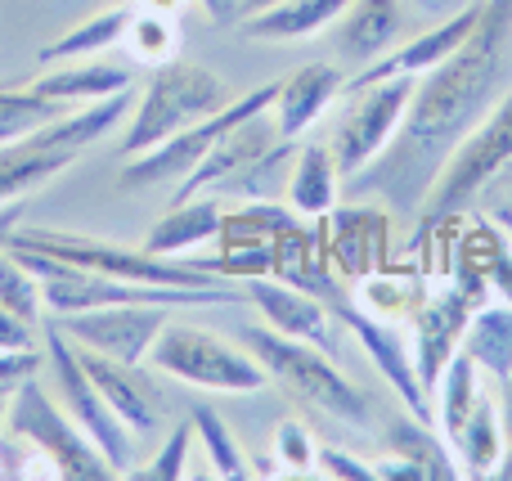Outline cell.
<instances>
[{
	"instance_id": "cell-1",
	"label": "cell",
	"mask_w": 512,
	"mask_h": 481,
	"mask_svg": "<svg viewBox=\"0 0 512 481\" xmlns=\"http://www.w3.org/2000/svg\"><path fill=\"white\" fill-rule=\"evenodd\" d=\"M512 77V0H481L472 36L441 63L414 81L405 122L391 144L360 171L355 189L382 198L400 216L423 212L441 167L463 144V135L499 104Z\"/></svg>"
},
{
	"instance_id": "cell-2",
	"label": "cell",
	"mask_w": 512,
	"mask_h": 481,
	"mask_svg": "<svg viewBox=\"0 0 512 481\" xmlns=\"http://www.w3.org/2000/svg\"><path fill=\"white\" fill-rule=\"evenodd\" d=\"M243 347L261 360V369L283 392L306 401L310 410L328 414V419L355 423V428H364V423L373 419L369 396L333 365V351L315 347V342L288 338V333H274L270 324H265V329H243Z\"/></svg>"
},
{
	"instance_id": "cell-3",
	"label": "cell",
	"mask_w": 512,
	"mask_h": 481,
	"mask_svg": "<svg viewBox=\"0 0 512 481\" xmlns=\"http://www.w3.org/2000/svg\"><path fill=\"white\" fill-rule=\"evenodd\" d=\"M5 248H32L45 257L72 261L81 270H95L108 279H126V284H167V288H216L225 284L221 275L203 270L194 257H158L140 243V248H122V243H104V239H86V234H68V230H23L18 225L9 234Z\"/></svg>"
},
{
	"instance_id": "cell-4",
	"label": "cell",
	"mask_w": 512,
	"mask_h": 481,
	"mask_svg": "<svg viewBox=\"0 0 512 481\" xmlns=\"http://www.w3.org/2000/svg\"><path fill=\"white\" fill-rule=\"evenodd\" d=\"M230 104V90L203 63H162L153 68L149 86H144L140 104L131 113V131L122 135V158H135V153L158 149L162 140L180 135L185 126L212 117L216 108Z\"/></svg>"
},
{
	"instance_id": "cell-5",
	"label": "cell",
	"mask_w": 512,
	"mask_h": 481,
	"mask_svg": "<svg viewBox=\"0 0 512 481\" xmlns=\"http://www.w3.org/2000/svg\"><path fill=\"white\" fill-rule=\"evenodd\" d=\"M512 167V90L499 95V104L463 135V144L450 153V162L441 167L432 194L423 203V221H445L459 216L463 207H472L486 185H495L499 176Z\"/></svg>"
},
{
	"instance_id": "cell-6",
	"label": "cell",
	"mask_w": 512,
	"mask_h": 481,
	"mask_svg": "<svg viewBox=\"0 0 512 481\" xmlns=\"http://www.w3.org/2000/svg\"><path fill=\"white\" fill-rule=\"evenodd\" d=\"M149 365L167 378H180L203 392H225V396H248L270 383L261 360L243 347H230L225 338L198 329V324H171L158 333L149 351Z\"/></svg>"
},
{
	"instance_id": "cell-7",
	"label": "cell",
	"mask_w": 512,
	"mask_h": 481,
	"mask_svg": "<svg viewBox=\"0 0 512 481\" xmlns=\"http://www.w3.org/2000/svg\"><path fill=\"white\" fill-rule=\"evenodd\" d=\"M5 437L27 441V446L45 450L54 459L63 481H108L117 477V468L99 455V446L72 423V414L59 401H50V392L41 387V378H23L14 387V401L5 414Z\"/></svg>"
},
{
	"instance_id": "cell-8",
	"label": "cell",
	"mask_w": 512,
	"mask_h": 481,
	"mask_svg": "<svg viewBox=\"0 0 512 481\" xmlns=\"http://www.w3.org/2000/svg\"><path fill=\"white\" fill-rule=\"evenodd\" d=\"M41 329H45V365H50V374H54V396H59V405L72 414V423L95 441L99 455L117 468V477H126L131 473V459H135V446H131L135 432L113 414V405L104 401V392H99L95 378L81 365L77 342L54 324V315L41 320Z\"/></svg>"
},
{
	"instance_id": "cell-9",
	"label": "cell",
	"mask_w": 512,
	"mask_h": 481,
	"mask_svg": "<svg viewBox=\"0 0 512 481\" xmlns=\"http://www.w3.org/2000/svg\"><path fill=\"white\" fill-rule=\"evenodd\" d=\"M274 90H279V81L256 86V90H248V95L230 99L225 108H216L212 117L185 126V131L171 135V140H162L158 149L126 158L122 162V185L126 189H149V185H171V180H185L189 171H194L198 162L216 149V140H221L225 131H234V126L248 122L252 113H265V108L274 104Z\"/></svg>"
},
{
	"instance_id": "cell-10",
	"label": "cell",
	"mask_w": 512,
	"mask_h": 481,
	"mask_svg": "<svg viewBox=\"0 0 512 481\" xmlns=\"http://www.w3.org/2000/svg\"><path fill=\"white\" fill-rule=\"evenodd\" d=\"M414 81L418 77H387V81H373V86L346 90L351 99H346V113L333 131V158L346 180L360 176L391 144V135L400 131L409 95H414Z\"/></svg>"
},
{
	"instance_id": "cell-11",
	"label": "cell",
	"mask_w": 512,
	"mask_h": 481,
	"mask_svg": "<svg viewBox=\"0 0 512 481\" xmlns=\"http://www.w3.org/2000/svg\"><path fill=\"white\" fill-rule=\"evenodd\" d=\"M481 293H486V284L472 270H459V279L450 288H441L436 297H423V306L409 315V324H414V365L427 396L436 392L445 365L463 347V329H468L472 311L481 306Z\"/></svg>"
},
{
	"instance_id": "cell-12",
	"label": "cell",
	"mask_w": 512,
	"mask_h": 481,
	"mask_svg": "<svg viewBox=\"0 0 512 481\" xmlns=\"http://www.w3.org/2000/svg\"><path fill=\"white\" fill-rule=\"evenodd\" d=\"M167 320H171V306H158V302H113V306H95V311L54 315V324L77 347L113 356V360H131V365L149 360Z\"/></svg>"
},
{
	"instance_id": "cell-13",
	"label": "cell",
	"mask_w": 512,
	"mask_h": 481,
	"mask_svg": "<svg viewBox=\"0 0 512 481\" xmlns=\"http://www.w3.org/2000/svg\"><path fill=\"white\" fill-rule=\"evenodd\" d=\"M77 351H81L86 374L95 378V387L104 392V401L113 405V414L135 437H149V432H158L162 423H167V392H162L158 378L144 369V360L131 365V360L99 356V351H86V347H77Z\"/></svg>"
},
{
	"instance_id": "cell-14",
	"label": "cell",
	"mask_w": 512,
	"mask_h": 481,
	"mask_svg": "<svg viewBox=\"0 0 512 481\" xmlns=\"http://www.w3.org/2000/svg\"><path fill=\"white\" fill-rule=\"evenodd\" d=\"M337 315H342V324L360 338V347L369 351V360L378 365V374L396 387V396L405 401V410L414 414V419L432 423V396H427L423 378H418V365H414V351L405 347V338L396 333V324L378 320V315L364 311V306H346V302H337Z\"/></svg>"
},
{
	"instance_id": "cell-15",
	"label": "cell",
	"mask_w": 512,
	"mask_h": 481,
	"mask_svg": "<svg viewBox=\"0 0 512 481\" xmlns=\"http://www.w3.org/2000/svg\"><path fill=\"white\" fill-rule=\"evenodd\" d=\"M477 18H481V0H472V5H468V9H459L454 18H445V23L427 27L423 36H414V41H405V45H391V50L382 54L378 63L360 68V77L346 81V90H355V86H373V81H387V77H423V72L441 68V63L450 59V54L472 36Z\"/></svg>"
},
{
	"instance_id": "cell-16",
	"label": "cell",
	"mask_w": 512,
	"mask_h": 481,
	"mask_svg": "<svg viewBox=\"0 0 512 481\" xmlns=\"http://www.w3.org/2000/svg\"><path fill=\"white\" fill-rule=\"evenodd\" d=\"M243 293H248V302L261 311V320L270 324L274 333H288V338L315 342V347L333 351V311L324 306V297L301 293V288L283 284V279H274V275L248 279Z\"/></svg>"
},
{
	"instance_id": "cell-17",
	"label": "cell",
	"mask_w": 512,
	"mask_h": 481,
	"mask_svg": "<svg viewBox=\"0 0 512 481\" xmlns=\"http://www.w3.org/2000/svg\"><path fill=\"white\" fill-rule=\"evenodd\" d=\"M342 95H346V77L337 63H301L297 72H288L279 81L270 117L283 140H301Z\"/></svg>"
},
{
	"instance_id": "cell-18",
	"label": "cell",
	"mask_w": 512,
	"mask_h": 481,
	"mask_svg": "<svg viewBox=\"0 0 512 481\" xmlns=\"http://www.w3.org/2000/svg\"><path fill=\"white\" fill-rule=\"evenodd\" d=\"M279 140L283 135H279V126H274L270 108H265V113H252L248 122H239L234 131H225L221 140H216V149L207 153L185 180H180L176 198H194L212 185H230V180H239L243 171H248L261 153H270Z\"/></svg>"
},
{
	"instance_id": "cell-19",
	"label": "cell",
	"mask_w": 512,
	"mask_h": 481,
	"mask_svg": "<svg viewBox=\"0 0 512 481\" xmlns=\"http://www.w3.org/2000/svg\"><path fill=\"white\" fill-rule=\"evenodd\" d=\"M337 54L355 68L378 63L405 32V5L400 0H351L337 18Z\"/></svg>"
},
{
	"instance_id": "cell-20",
	"label": "cell",
	"mask_w": 512,
	"mask_h": 481,
	"mask_svg": "<svg viewBox=\"0 0 512 481\" xmlns=\"http://www.w3.org/2000/svg\"><path fill=\"white\" fill-rule=\"evenodd\" d=\"M225 207L216 198H171V207L158 216L149 234H144V248L158 252V257H180V252H194L203 243H212L221 234Z\"/></svg>"
},
{
	"instance_id": "cell-21",
	"label": "cell",
	"mask_w": 512,
	"mask_h": 481,
	"mask_svg": "<svg viewBox=\"0 0 512 481\" xmlns=\"http://www.w3.org/2000/svg\"><path fill=\"white\" fill-rule=\"evenodd\" d=\"M333 216V212H328ZM382 243H387V207H351L333 216V239H328V261L346 275L364 279L378 270Z\"/></svg>"
},
{
	"instance_id": "cell-22",
	"label": "cell",
	"mask_w": 512,
	"mask_h": 481,
	"mask_svg": "<svg viewBox=\"0 0 512 481\" xmlns=\"http://www.w3.org/2000/svg\"><path fill=\"white\" fill-rule=\"evenodd\" d=\"M274 279L301 288V293H315L337 302V279H333V261H328V248H319L315 234L306 230L301 221H292L288 230L274 234Z\"/></svg>"
},
{
	"instance_id": "cell-23",
	"label": "cell",
	"mask_w": 512,
	"mask_h": 481,
	"mask_svg": "<svg viewBox=\"0 0 512 481\" xmlns=\"http://www.w3.org/2000/svg\"><path fill=\"white\" fill-rule=\"evenodd\" d=\"M337 185H342V171H337L333 144H301V149L292 153L288 203L297 216L324 221V216L337 207Z\"/></svg>"
},
{
	"instance_id": "cell-24",
	"label": "cell",
	"mask_w": 512,
	"mask_h": 481,
	"mask_svg": "<svg viewBox=\"0 0 512 481\" xmlns=\"http://www.w3.org/2000/svg\"><path fill=\"white\" fill-rule=\"evenodd\" d=\"M36 95L59 99V104H90V99H108L131 90V68L122 63H99V59H77V63H54L45 77L32 81Z\"/></svg>"
},
{
	"instance_id": "cell-25",
	"label": "cell",
	"mask_w": 512,
	"mask_h": 481,
	"mask_svg": "<svg viewBox=\"0 0 512 481\" xmlns=\"http://www.w3.org/2000/svg\"><path fill=\"white\" fill-rule=\"evenodd\" d=\"M346 5L351 0H283V5L243 18L239 27L248 41H306V36L333 27L346 14Z\"/></svg>"
},
{
	"instance_id": "cell-26",
	"label": "cell",
	"mask_w": 512,
	"mask_h": 481,
	"mask_svg": "<svg viewBox=\"0 0 512 481\" xmlns=\"http://www.w3.org/2000/svg\"><path fill=\"white\" fill-rule=\"evenodd\" d=\"M72 162H77V158L45 149V144H36L32 135L0 144V207H5V203H23L27 194H36V189L50 185L54 176H63Z\"/></svg>"
},
{
	"instance_id": "cell-27",
	"label": "cell",
	"mask_w": 512,
	"mask_h": 481,
	"mask_svg": "<svg viewBox=\"0 0 512 481\" xmlns=\"http://www.w3.org/2000/svg\"><path fill=\"white\" fill-rule=\"evenodd\" d=\"M508 446V428H504V414H499L495 392H481V401L472 405V414L463 419L459 437L450 441V450L459 455L463 477H490Z\"/></svg>"
},
{
	"instance_id": "cell-28",
	"label": "cell",
	"mask_w": 512,
	"mask_h": 481,
	"mask_svg": "<svg viewBox=\"0 0 512 481\" xmlns=\"http://www.w3.org/2000/svg\"><path fill=\"white\" fill-rule=\"evenodd\" d=\"M463 351L477 360L486 378H504L512 369V302H481L463 329Z\"/></svg>"
},
{
	"instance_id": "cell-29",
	"label": "cell",
	"mask_w": 512,
	"mask_h": 481,
	"mask_svg": "<svg viewBox=\"0 0 512 481\" xmlns=\"http://www.w3.org/2000/svg\"><path fill=\"white\" fill-rule=\"evenodd\" d=\"M131 14H135V5H113V9H104V14L86 18V23H77L72 32H63L59 41L45 45V50L36 54V63L54 68V63H77V59H95V54L113 50V45H122Z\"/></svg>"
},
{
	"instance_id": "cell-30",
	"label": "cell",
	"mask_w": 512,
	"mask_h": 481,
	"mask_svg": "<svg viewBox=\"0 0 512 481\" xmlns=\"http://www.w3.org/2000/svg\"><path fill=\"white\" fill-rule=\"evenodd\" d=\"M387 446H391V455H400V459H409V464L423 468L427 481H454V477H463L459 455H454L450 441H445L427 419H414V414H409V419H396V423H391Z\"/></svg>"
},
{
	"instance_id": "cell-31",
	"label": "cell",
	"mask_w": 512,
	"mask_h": 481,
	"mask_svg": "<svg viewBox=\"0 0 512 481\" xmlns=\"http://www.w3.org/2000/svg\"><path fill=\"white\" fill-rule=\"evenodd\" d=\"M436 423H441V437L454 441L463 428V419L472 414V405L481 401V369L468 351H454V360L445 365L441 383H436Z\"/></svg>"
},
{
	"instance_id": "cell-32",
	"label": "cell",
	"mask_w": 512,
	"mask_h": 481,
	"mask_svg": "<svg viewBox=\"0 0 512 481\" xmlns=\"http://www.w3.org/2000/svg\"><path fill=\"white\" fill-rule=\"evenodd\" d=\"M122 45L131 50L135 63H144V68H162V63H176V54H180L176 14H158V9H135L131 23H126Z\"/></svg>"
},
{
	"instance_id": "cell-33",
	"label": "cell",
	"mask_w": 512,
	"mask_h": 481,
	"mask_svg": "<svg viewBox=\"0 0 512 481\" xmlns=\"http://www.w3.org/2000/svg\"><path fill=\"white\" fill-rule=\"evenodd\" d=\"M68 108H77V104L45 99V95H36L32 86L27 90H0V144L23 140V135L41 131V126H50L54 117H63Z\"/></svg>"
},
{
	"instance_id": "cell-34",
	"label": "cell",
	"mask_w": 512,
	"mask_h": 481,
	"mask_svg": "<svg viewBox=\"0 0 512 481\" xmlns=\"http://www.w3.org/2000/svg\"><path fill=\"white\" fill-rule=\"evenodd\" d=\"M194 432L203 437L207 459H212V473H216V477H225V481L252 477V468H248V459H243L239 441H234L230 423H225L221 414L212 410V405H198V410H194Z\"/></svg>"
},
{
	"instance_id": "cell-35",
	"label": "cell",
	"mask_w": 512,
	"mask_h": 481,
	"mask_svg": "<svg viewBox=\"0 0 512 481\" xmlns=\"http://www.w3.org/2000/svg\"><path fill=\"white\" fill-rule=\"evenodd\" d=\"M0 302L9 306L14 315H23L27 324H41L45 320V293H41V279L14 257V252H0Z\"/></svg>"
},
{
	"instance_id": "cell-36",
	"label": "cell",
	"mask_w": 512,
	"mask_h": 481,
	"mask_svg": "<svg viewBox=\"0 0 512 481\" xmlns=\"http://www.w3.org/2000/svg\"><path fill=\"white\" fill-rule=\"evenodd\" d=\"M189 437H194V419L176 423V428H171V437H167V446H162L158 455L140 468V473H126V477H135V481H180V477H189V468H185Z\"/></svg>"
},
{
	"instance_id": "cell-37",
	"label": "cell",
	"mask_w": 512,
	"mask_h": 481,
	"mask_svg": "<svg viewBox=\"0 0 512 481\" xmlns=\"http://www.w3.org/2000/svg\"><path fill=\"white\" fill-rule=\"evenodd\" d=\"M315 459H319L315 437H310L297 419H283L279 428H274V464H279L283 473H310Z\"/></svg>"
},
{
	"instance_id": "cell-38",
	"label": "cell",
	"mask_w": 512,
	"mask_h": 481,
	"mask_svg": "<svg viewBox=\"0 0 512 481\" xmlns=\"http://www.w3.org/2000/svg\"><path fill=\"white\" fill-rule=\"evenodd\" d=\"M315 468L324 477H337V481H378V473H373V464H364V459H355V455H346V450H319V459H315Z\"/></svg>"
},
{
	"instance_id": "cell-39",
	"label": "cell",
	"mask_w": 512,
	"mask_h": 481,
	"mask_svg": "<svg viewBox=\"0 0 512 481\" xmlns=\"http://www.w3.org/2000/svg\"><path fill=\"white\" fill-rule=\"evenodd\" d=\"M32 347H36L32 324L0 302V351H32Z\"/></svg>"
},
{
	"instance_id": "cell-40",
	"label": "cell",
	"mask_w": 512,
	"mask_h": 481,
	"mask_svg": "<svg viewBox=\"0 0 512 481\" xmlns=\"http://www.w3.org/2000/svg\"><path fill=\"white\" fill-rule=\"evenodd\" d=\"M373 473H378V481H427L423 468L400 459V455H382L378 464H373Z\"/></svg>"
},
{
	"instance_id": "cell-41",
	"label": "cell",
	"mask_w": 512,
	"mask_h": 481,
	"mask_svg": "<svg viewBox=\"0 0 512 481\" xmlns=\"http://www.w3.org/2000/svg\"><path fill=\"white\" fill-rule=\"evenodd\" d=\"M203 14L212 18L216 27H239L243 23V0H198Z\"/></svg>"
},
{
	"instance_id": "cell-42",
	"label": "cell",
	"mask_w": 512,
	"mask_h": 481,
	"mask_svg": "<svg viewBox=\"0 0 512 481\" xmlns=\"http://www.w3.org/2000/svg\"><path fill=\"white\" fill-rule=\"evenodd\" d=\"M18 216H23V203H5V207H0V252H5L9 234L18 230Z\"/></svg>"
},
{
	"instance_id": "cell-43",
	"label": "cell",
	"mask_w": 512,
	"mask_h": 481,
	"mask_svg": "<svg viewBox=\"0 0 512 481\" xmlns=\"http://www.w3.org/2000/svg\"><path fill=\"white\" fill-rule=\"evenodd\" d=\"M495 401H499V414H504V428H508V437H512V369H508L504 378H499V396H495Z\"/></svg>"
},
{
	"instance_id": "cell-44",
	"label": "cell",
	"mask_w": 512,
	"mask_h": 481,
	"mask_svg": "<svg viewBox=\"0 0 512 481\" xmlns=\"http://www.w3.org/2000/svg\"><path fill=\"white\" fill-rule=\"evenodd\" d=\"M490 477H499V481H512V437H508L504 455H499V464H495V473H490Z\"/></svg>"
},
{
	"instance_id": "cell-45",
	"label": "cell",
	"mask_w": 512,
	"mask_h": 481,
	"mask_svg": "<svg viewBox=\"0 0 512 481\" xmlns=\"http://www.w3.org/2000/svg\"><path fill=\"white\" fill-rule=\"evenodd\" d=\"M140 9H158V14H180L185 0H140Z\"/></svg>"
},
{
	"instance_id": "cell-46",
	"label": "cell",
	"mask_w": 512,
	"mask_h": 481,
	"mask_svg": "<svg viewBox=\"0 0 512 481\" xmlns=\"http://www.w3.org/2000/svg\"><path fill=\"white\" fill-rule=\"evenodd\" d=\"M270 5H283V0H243V18L261 14V9H270Z\"/></svg>"
},
{
	"instance_id": "cell-47",
	"label": "cell",
	"mask_w": 512,
	"mask_h": 481,
	"mask_svg": "<svg viewBox=\"0 0 512 481\" xmlns=\"http://www.w3.org/2000/svg\"><path fill=\"white\" fill-rule=\"evenodd\" d=\"M9 401H14V387H0V432H5V414H9Z\"/></svg>"
},
{
	"instance_id": "cell-48",
	"label": "cell",
	"mask_w": 512,
	"mask_h": 481,
	"mask_svg": "<svg viewBox=\"0 0 512 481\" xmlns=\"http://www.w3.org/2000/svg\"><path fill=\"white\" fill-rule=\"evenodd\" d=\"M499 225H504V230H508V239H512V212H508V207H504V212H499Z\"/></svg>"
}]
</instances>
